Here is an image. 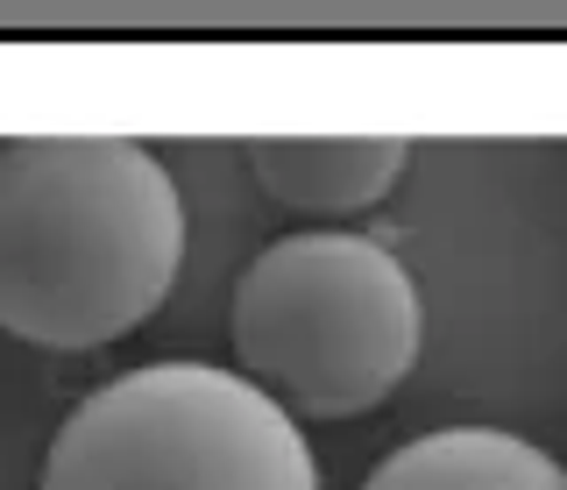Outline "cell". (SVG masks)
Returning <instances> with one entry per match:
<instances>
[{
  "label": "cell",
  "mask_w": 567,
  "mask_h": 490,
  "mask_svg": "<svg viewBox=\"0 0 567 490\" xmlns=\"http://www.w3.org/2000/svg\"><path fill=\"white\" fill-rule=\"evenodd\" d=\"M185 200L121 135L0 143V327L35 348H106L171 299Z\"/></svg>",
  "instance_id": "obj_1"
},
{
  "label": "cell",
  "mask_w": 567,
  "mask_h": 490,
  "mask_svg": "<svg viewBox=\"0 0 567 490\" xmlns=\"http://www.w3.org/2000/svg\"><path fill=\"white\" fill-rule=\"evenodd\" d=\"M235 363L291 419L377 412L419 363L425 306L377 235L298 227L248 256L227 306Z\"/></svg>",
  "instance_id": "obj_2"
},
{
  "label": "cell",
  "mask_w": 567,
  "mask_h": 490,
  "mask_svg": "<svg viewBox=\"0 0 567 490\" xmlns=\"http://www.w3.org/2000/svg\"><path fill=\"white\" fill-rule=\"evenodd\" d=\"M35 490H319V469L241 370L142 363L64 412Z\"/></svg>",
  "instance_id": "obj_3"
},
{
  "label": "cell",
  "mask_w": 567,
  "mask_h": 490,
  "mask_svg": "<svg viewBox=\"0 0 567 490\" xmlns=\"http://www.w3.org/2000/svg\"><path fill=\"white\" fill-rule=\"evenodd\" d=\"M412 150L398 135H262L248 143V171L284 214L312 227H348L377 214L404 178Z\"/></svg>",
  "instance_id": "obj_4"
},
{
  "label": "cell",
  "mask_w": 567,
  "mask_h": 490,
  "mask_svg": "<svg viewBox=\"0 0 567 490\" xmlns=\"http://www.w3.org/2000/svg\"><path fill=\"white\" fill-rule=\"evenodd\" d=\"M362 490H567V469L511 427H440L390 448Z\"/></svg>",
  "instance_id": "obj_5"
}]
</instances>
